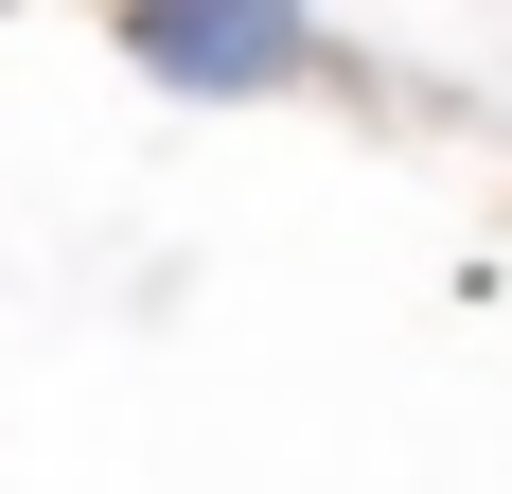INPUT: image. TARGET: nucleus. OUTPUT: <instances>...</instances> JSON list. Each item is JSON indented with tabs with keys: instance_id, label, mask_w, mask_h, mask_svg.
Returning <instances> with one entry per match:
<instances>
[{
	"instance_id": "1",
	"label": "nucleus",
	"mask_w": 512,
	"mask_h": 494,
	"mask_svg": "<svg viewBox=\"0 0 512 494\" xmlns=\"http://www.w3.org/2000/svg\"><path fill=\"white\" fill-rule=\"evenodd\" d=\"M124 71H159L195 106L318 89V18H283V0H124Z\"/></svg>"
}]
</instances>
